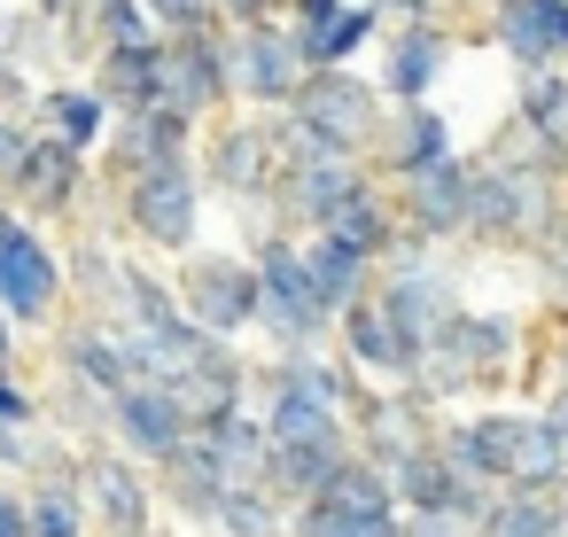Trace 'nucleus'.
<instances>
[{
	"mask_svg": "<svg viewBox=\"0 0 568 537\" xmlns=\"http://www.w3.org/2000/svg\"><path fill=\"white\" fill-rule=\"evenodd\" d=\"M87 17H94V32H102V48H133V40H164V32H156V17L141 9V0H87Z\"/></svg>",
	"mask_w": 568,
	"mask_h": 537,
	"instance_id": "c9c22d12",
	"label": "nucleus"
},
{
	"mask_svg": "<svg viewBox=\"0 0 568 537\" xmlns=\"http://www.w3.org/2000/svg\"><path fill=\"white\" fill-rule=\"evenodd\" d=\"M560 188L552 172H537L521 149L514 156H483L475 180H467V242H490V250H514V242H537L560 226Z\"/></svg>",
	"mask_w": 568,
	"mask_h": 537,
	"instance_id": "f03ea898",
	"label": "nucleus"
},
{
	"mask_svg": "<svg viewBox=\"0 0 568 537\" xmlns=\"http://www.w3.org/2000/svg\"><path fill=\"white\" fill-rule=\"evenodd\" d=\"M552 428H560V444H568V389H545V405H537Z\"/></svg>",
	"mask_w": 568,
	"mask_h": 537,
	"instance_id": "49530a36",
	"label": "nucleus"
},
{
	"mask_svg": "<svg viewBox=\"0 0 568 537\" xmlns=\"http://www.w3.org/2000/svg\"><path fill=\"white\" fill-rule=\"evenodd\" d=\"M304 265H312V288H320V304H327L335 320L382 288V265H374L366 250L335 242V234H304Z\"/></svg>",
	"mask_w": 568,
	"mask_h": 537,
	"instance_id": "b1692460",
	"label": "nucleus"
},
{
	"mask_svg": "<svg viewBox=\"0 0 568 537\" xmlns=\"http://www.w3.org/2000/svg\"><path fill=\"white\" fill-rule=\"evenodd\" d=\"M281 172H288V156H281L273 118L219 125V133H211V149H203V180H211L219 195H234V203H265V195L281 188Z\"/></svg>",
	"mask_w": 568,
	"mask_h": 537,
	"instance_id": "9d476101",
	"label": "nucleus"
},
{
	"mask_svg": "<svg viewBox=\"0 0 568 537\" xmlns=\"http://www.w3.org/2000/svg\"><path fill=\"white\" fill-rule=\"evenodd\" d=\"M529 413H537V405H475V413H452V421H436V452H444V459H452L467 483L506 490Z\"/></svg>",
	"mask_w": 568,
	"mask_h": 537,
	"instance_id": "6e6552de",
	"label": "nucleus"
},
{
	"mask_svg": "<svg viewBox=\"0 0 568 537\" xmlns=\"http://www.w3.org/2000/svg\"><path fill=\"white\" fill-rule=\"evenodd\" d=\"M514 133L568 149V63L521 71V87H514Z\"/></svg>",
	"mask_w": 568,
	"mask_h": 537,
	"instance_id": "a878e982",
	"label": "nucleus"
},
{
	"mask_svg": "<svg viewBox=\"0 0 568 537\" xmlns=\"http://www.w3.org/2000/svg\"><path fill=\"white\" fill-rule=\"evenodd\" d=\"M483 537H568L560 490H498V498H490Z\"/></svg>",
	"mask_w": 568,
	"mask_h": 537,
	"instance_id": "7c9ffc66",
	"label": "nucleus"
},
{
	"mask_svg": "<svg viewBox=\"0 0 568 537\" xmlns=\"http://www.w3.org/2000/svg\"><path fill=\"white\" fill-rule=\"evenodd\" d=\"M156 498H164V490L141 475V459H125V452H87V514H94L110 537H149Z\"/></svg>",
	"mask_w": 568,
	"mask_h": 537,
	"instance_id": "4468645a",
	"label": "nucleus"
},
{
	"mask_svg": "<svg viewBox=\"0 0 568 537\" xmlns=\"http://www.w3.org/2000/svg\"><path fill=\"white\" fill-rule=\"evenodd\" d=\"M490 9H498V0H490Z\"/></svg>",
	"mask_w": 568,
	"mask_h": 537,
	"instance_id": "864d4df0",
	"label": "nucleus"
},
{
	"mask_svg": "<svg viewBox=\"0 0 568 537\" xmlns=\"http://www.w3.org/2000/svg\"><path fill=\"white\" fill-rule=\"evenodd\" d=\"M125 226L164 250V257H187L195 234H203V164L180 156V164H149L125 180Z\"/></svg>",
	"mask_w": 568,
	"mask_h": 537,
	"instance_id": "39448f33",
	"label": "nucleus"
},
{
	"mask_svg": "<svg viewBox=\"0 0 568 537\" xmlns=\"http://www.w3.org/2000/svg\"><path fill=\"white\" fill-rule=\"evenodd\" d=\"M467 180H475L467 156H444V164L397 180V219H405V234H420V242H436V250H444V242H467Z\"/></svg>",
	"mask_w": 568,
	"mask_h": 537,
	"instance_id": "ddd939ff",
	"label": "nucleus"
},
{
	"mask_svg": "<svg viewBox=\"0 0 568 537\" xmlns=\"http://www.w3.org/2000/svg\"><path fill=\"white\" fill-rule=\"evenodd\" d=\"M156 490H164V506H172L180 521H203V529H211L219 506H226V490H242V483L219 467V452H211L203 436H187V444L156 467Z\"/></svg>",
	"mask_w": 568,
	"mask_h": 537,
	"instance_id": "aec40b11",
	"label": "nucleus"
},
{
	"mask_svg": "<svg viewBox=\"0 0 568 537\" xmlns=\"http://www.w3.org/2000/svg\"><path fill=\"white\" fill-rule=\"evenodd\" d=\"M490 40L514 55V71L568 63V0H498V9H490Z\"/></svg>",
	"mask_w": 568,
	"mask_h": 537,
	"instance_id": "a211bd4d",
	"label": "nucleus"
},
{
	"mask_svg": "<svg viewBox=\"0 0 568 537\" xmlns=\"http://www.w3.org/2000/svg\"><path fill=\"white\" fill-rule=\"evenodd\" d=\"M0 467H40V436L32 428H0Z\"/></svg>",
	"mask_w": 568,
	"mask_h": 537,
	"instance_id": "a18cd8bd",
	"label": "nucleus"
},
{
	"mask_svg": "<svg viewBox=\"0 0 568 537\" xmlns=\"http://www.w3.org/2000/svg\"><path fill=\"white\" fill-rule=\"evenodd\" d=\"M156 32H219V0H141Z\"/></svg>",
	"mask_w": 568,
	"mask_h": 537,
	"instance_id": "e433bc0d",
	"label": "nucleus"
},
{
	"mask_svg": "<svg viewBox=\"0 0 568 537\" xmlns=\"http://www.w3.org/2000/svg\"><path fill=\"white\" fill-rule=\"evenodd\" d=\"M490 498H498V490H467V498H452V506L405 514V537H483V521H490Z\"/></svg>",
	"mask_w": 568,
	"mask_h": 537,
	"instance_id": "f704fd0d",
	"label": "nucleus"
},
{
	"mask_svg": "<svg viewBox=\"0 0 568 537\" xmlns=\"http://www.w3.org/2000/svg\"><path fill=\"white\" fill-rule=\"evenodd\" d=\"M374 156H382V172H389V180H413V172H428V164H444V156H459V149H452L444 110H428V102H397V110L382 118Z\"/></svg>",
	"mask_w": 568,
	"mask_h": 537,
	"instance_id": "5701e85b",
	"label": "nucleus"
},
{
	"mask_svg": "<svg viewBox=\"0 0 568 537\" xmlns=\"http://www.w3.org/2000/svg\"><path fill=\"white\" fill-rule=\"evenodd\" d=\"M180 304L195 327H211L219 343H242L257 327V265L242 250H187L180 265Z\"/></svg>",
	"mask_w": 568,
	"mask_h": 537,
	"instance_id": "0eeeda50",
	"label": "nucleus"
},
{
	"mask_svg": "<svg viewBox=\"0 0 568 537\" xmlns=\"http://www.w3.org/2000/svg\"><path fill=\"white\" fill-rule=\"evenodd\" d=\"M63 273H71V288H79V304H94L102 320L118 312V288H125V257H118L110 242H79V250L63 257Z\"/></svg>",
	"mask_w": 568,
	"mask_h": 537,
	"instance_id": "473e14b6",
	"label": "nucleus"
},
{
	"mask_svg": "<svg viewBox=\"0 0 568 537\" xmlns=\"http://www.w3.org/2000/svg\"><path fill=\"white\" fill-rule=\"evenodd\" d=\"M436 405L420 397V389H374V405L351 421L358 428V452L374 459V467H397V459H413V452H428L436 444Z\"/></svg>",
	"mask_w": 568,
	"mask_h": 537,
	"instance_id": "2eb2a0df",
	"label": "nucleus"
},
{
	"mask_svg": "<svg viewBox=\"0 0 568 537\" xmlns=\"http://www.w3.org/2000/svg\"><path fill=\"white\" fill-rule=\"evenodd\" d=\"M211 452H219V467L234 475V483H265V459H273V436H265V421H257V405H242V413H226V421H203L195 428Z\"/></svg>",
	"mask_w": 568,
	"mask_h": 537,
	"instance_id": "bb28decb",
	"label": "nucleus"
},
{
	"mask_svg": "<svg viewBox=\"0 0 568 537\" xmlns=\"http://www.w3.org/2000/svg\"><path fill=\"white\" fill-rule=\"evenodd\" d=\"M382 24H436V0H366Z\"/></svg>",
	"mask_w": 568,
	"mask_h": 537,
	"instance_id": "37998d69",
	"label": "nucleus"
},
{
	"mask_svg": "<svg viewBox=\"0 0 568 537\" xmlns=\"http://www.w3.org/2000/svg\"><path fill=\"white\" fill-rule=\"evenodd\" d=\"M0 428H40V397L17 374H0Z\"/></svg>",
	"mask_w": 568,
	"mask_h": 537,
	"instance_id": "58836bf2",
	"label": "nucleus"
},
{
	"mask_svg": "<svg viewBox=\"0 0 568 537\" xmlns=\"http://www.w3.org/2000/svg\"><path fill=\"white\" fill-rule=\"evenodd\" d=\"M32 141H40V133H24V125H17L9 110H0V180H17V172H24V156H32Z\"/></svg>",
	"mask_w": 568,
	"mask_h": 537,
	"instance_id": "ea45409f",
	"label": "nucleus"
},
{
	"mask_svg": "<svg viewBox=\"0 0 568 537\" xmlns=\"http://www.w3.org/2000/svg\"><path fill=\"white\" fill-rule=\"evenodd\" d=\"M40 118H48V133L71 141V149L110 141V102H102L94 87H48V94H40Z\"/></svg>",
	"mask_w": 568,
	"mask_h": 537,
	"instance_id": "c756f323",
	"label": "nucleus"
},
{
	"mask_svg": "<svg viewBox=\"0 0 568 537\" xmlns=\"http://www.w3.org/2000/svg\"><path fill=\"white\" fill-rule=\"evenodd\" d=\"M195 149V118L180 110H141V118H118L110 125V180H133L149 164H180Z\"/></svg>",
	"mask_w": 568,
	"mask_h": 537,
	"instance_id": "4be33fe9",
	"label": "nucleus"
},
{
	"mask_svg": "<svg viewBox=\"0 0 568 537\" xmlns=\"http://www.w3.org/2000/svg\"><path fill=\"white\" fill-rule=\"evenodd\" d=\"M545 281H552V296H568V211H560V226L545 234Z\"/></svg>",
	"mask_w": 568,
	"mask_h": 537,
	"instance_id": "79ce46f5",
	"label": "nucleus"
},
{
	"mask_svg": "<svg viewBox=\"0 0 568 537\" xmlns=\"http://www.w3.org/2000/svg\"><path fill=\"white\" fill-rule=\"evenodd\" d=\"M358 188H366V164H351V156H296V164L281 172V188H273V211L320 234Z\"/></svg>",
	"mask_w": 568,
	"mask_h": 537,
	"instance_id": "dca6fc26",
	"label": "nucleus"
},
{
	"mask_svg": "<svg viewBox=\"0 0 568 537\" xmlns=\"http://www.w3.org/2000/svg\"><path fill=\"white\" fill-rule=\"evenodd\" d=\"M79 188H87V149H71L55 133H40L32 156H24V172L9 180V195H17L24 219H63L79 203Z\"/></svg>",
	"mask_w": 568,
	"mask_h": 537,
	"instance_id": "6ab92c4d",
	"label": "nucleus"
},
{
	"mask_svg": "<svg viewBox=\"0 0 568 537\" xmlns=\"http://www.w3.org/2000/svg\"><path fill=\"white\" fill-rule=\"evenodd\" d=\"M0 537H32V498L0 483Z\"/></svg>",
	"mask_w": 568,
	"mask_h": 537,
	"instance_id": "c03bdc74",
	"label": "nucleus"
},
{
	"mask_svg": "<svg viewBox=\"0 0 568 537\" xmlns=\"http://www.w3.org/2000/svg\"><path fill=\"white\" fill-rule=\"evenodd\" d=\"M0 374H17V320L0 312Z\"/></svg>",
	"mask_w": 568,
	"mask_h": 537,
	"instance_id": "de8ad7c7",
	"label": "nucleus"
},
{
	"mask_svg": "<svg viewBox=\"0 0 568 537\" xmlns=\"http://www.w3.org/2000/svg\"><path fill=\"white\" fill-rule=\"evenodd\" d=\"M110 436H118V452H125V459L164 467V459L195 436V413L180 405V389H172V382H133V389H118V397H110Z\"/></svg>",
	"mask_w": 568,
	"mask_h": 537,
	"instance_id": "9b49d317",
	"label": "nucleus"
},
{
	"mask_svg": "<svg viewBox=\"0 0 568 537\" xmlns=\"http://www.w3.org/2000/svg\"><path fill=\"white\" fill-rule=\"evenodd\" d=\"M560 514H568V483H560Z\"/></svg>",
	"mask_w": 568,
	"mask_h": 537,
	"instance_id": "603ef678",
	"label": "nucleus"
},
{
	"mask_svg": "<svg viewBox=\"0 0 568 537\" xmlns=\"http://www.w3.org/2000/svg\"><path fill=\"white\" fill-rule=\"evenodd\" d=\"M552 389H568V335H552Z\"/></svg>",
	"mask_w": 568,
	"mask_h": 537,
	"instance_id": "09e8293b",
	"label": "nucleus"
},
{
	"mask_svg": "<svg viewBox=\"0 0 568 537\" xmlns=\"http://www.w3.org/2000/svg\"><path fill=\"white\" fill-rule=\"evenodd\" d=\"M32 9H40V17H63V9H79V0H32Z\"/></svg>",
	"mask_w": 568,
	"mask_h": 537,
	"instance_id": "3c124183",
	"label": "nucleus"
},
{
	"mask_svg": "<svg viewBox=\"0 0 568 537\" xmlns=\"http://www.w3.org/2000/svg\"><path fill=\"white\" fill-rule=\"evenodd\" d=\"M226 71H234V94L242 102H257V110H288L296 102V87H304V55H296V40H288V24H242L234 40H226Z\"/></svg>",
	"mask_w": 568,
	"mask_h": 537,
	"instance_id": "f8f14e48",
	"label": "nucleus"
},
{
	"mask_svg": "<svg viewBox=\"0 0 568 537\" xmlns=\"http://www.w3.org/2000/svg\"><path fill=\"white\" fill-rule=\"evenodd\" d=\"M219 17L242 32V24H281L288 17V0H219Z\"/></svg>",
	"mask_w": 568,
	"mask_h": 537,
	"instance_id": "a19ab883",
	"label": "nucleus"
},
{
	"mask_svg": "<svg viewBox=\"0 0 568 537\" xmlns=\"http://www.w3.org/2000/svg\"><path fill=\"white\" fill-rule=\"evenodd\" d=\"M250 389H257V421H265L273 444H351V436H358L351 413H343L327 389H312L281 351H273L265 366H250Z\"/></svg>",
	"mask_w": 568,
	"mask_h": 537,
	"instance_id": "423d86ee",
	"label": "nucleus"
},
{
	"mask_svg": "<svg viewBox=\"0 0 568 537\" xmlns=\"http://www.w3.org/2000/svg\"><path fill=\"white\" fill-rule=\"evenodd\" d=\"M374 32H382V17L366 9V0H351V9H343L312 48H296V55H304V71H351V55L374 48Z\"/></svg>",
	"mask_w": 568,
	"mask_h": 537,
	"instance_id": "2f4dec72",
	"label": "nucleus"
},
{
	"mask_svg": "<svg viewBox=\"0 0 568 537\" xmlns=\"http://www.w3.org/2000/svg\"><path fill=\"white\" fill-rule=\"evenodd\" d=\"M211 529H219V537H281V529H288V506H281L265 483H242V490H226V506H219Z\"/></svg>",
	"mask_w": 568,
	"mask_h": 537,
	"instance_id": "72a5a7b5",
	"label": "nucleus"
},
{
	"mask_svg": "<svg viewBox=\"0 0 568 537\" xmlns=\"http://www.w3.org/2000/svg\"><path fill=\"white\" fill-rule=\"evenodd\" d=\"M444 63H452V32L444 24H397L389 32V48H382V94L389 102H428V87L444 79Z\"/></svg>",
	"mask_w": 568,
	"mask_h": 537,
	"instance_id": "412c9836",
	"label": "nucleus"
},
{
	"mask_svg": "<svg viewBox=\"0 0 568 537\" xmlns=\"http://www.w3.org/2000/svg\"><path fill=\"white\" fill-rule=\"evenodd\" d=\"M521 374V320L514 312H483V304H459L452 320H444V335L428 343V358H420V397L444 413V405H459V397H483V389H498V382H514Z\"/></svg>",
	"mask_w": 568,
	"mask_h": 537,
	"instance_id": "f257e3e1",
	"label": "nucleus"
},
{
	"mask_svg": "<svg viewBox=\"0 0 568 537\" xmlns=\"http://www.w3.org/2000/svg\"><path fill=\"white\" fill-rule=\"evenodd\" d=\"M0 94H24V71H17L9 55H0Z\"/></svg>",
	"mask_w": 568,
	"mask_h": 537,
	"instance_id": "8fccbe9b",
	"label": "nucleus"
},
{
	"mask_svg": "<svg viewBox=\"0 0 568 537\" xmlns=\"http://www.w3.org/2000/svg\"><path fill=\"white\" fill-rule=\"evenodd\" d=\"M234 102V71H226V40L219 32H164V71H156V110L180 118H211Z\"/></svg>",
	"mask_w": 568,
	"mask_h": 537,
	"instance_id": "1a4fd4ad",
	"label": "nucleus"
},
{
	"mask_svg": "<svg viewBox=\"0 0 568 537\" xmlns=\"http://www.w3.org/2000/svg\"><path fill=\"white\" fill-rule=\"evenodd\" d=\"M389 483H397V506H405V514H428V506H452V498H467V490H490V483H467L436 444L413 452V459H397Z\"/></svg>",
	"mask_w": 568,
	"mask_h": 537,
	"instance_id": "cd10ccee",
	"label": "nucleus"
},
{
	"mask_svg": "<svg viewBox=\"0 0 568 537\" xmlns=\"http://www.w3.org/2000/svg\"><path fill=\"white\" fill-rule=\"evenodd\" d=\"M156 71H164V40H133V48H102V71H94V94L118 110V118H141L156 110Z\"/></svg>",
	"mask_w": 568,
	"mask_h": 537,
	"instance_id": "393cba45",
	"label": "nucleus"
},
{
	"mask_svg": "<svg viewBox=\"0 0 568 537\" xmlns=\"http://www.w3.org/2000/svg\"><path fill=\"white\" fill-rule=\"evenodd\" d=\"M250 265H257V335L273 351H320L335 335V312L312 288L304 242H288V234L265 226V234H250Z\"/></svg>",
	"mask_w": 568,
	"mask_h": 537,
	"instance_id": "7ed1b4c3",
	"label": "nucleus"
},
{
	"mask_svg": "<svg viewBox=\"0 0 568 537\" xmlns=\"http://www.w3.org/2000/svg\"><path fill=\"white\" fill-rule=\"evenodd\" d=\"M172 389H180V405H187V413H195V428H203V421H226V413H242V397H250V366H242L234 351H219L211 366L180 374Z\"/></svg>",
	"mask_w": 568,
	"mask_h": 537,
	"instance_id": "c85d7f7f",
	"label": "nucleus"
},
{
	"mask_svg": "<svg viewBox=\"0 0 568 537\" xmlns=\"http://www.w3.org/2000/svg\"><path fill=\"white\" fill-rule=\"evenodd\" d=\"M335 358H343L351 374H366V382H389V389H413V382H420V366L405 358V343H397V327L382 320L374 296L335 320Z\"/></svg>",
	"mask_w": 568,
	"mask_h": 537,
	"instance_id": "f3484780",
	"label": "nucleus"
},
{
	"mask_svg": "<svg viewBox=\"0 0 568 537\" xmlns=\"http://www.w3.org/2000/svg\"><path fill=\"white\" fill-rule=\"evenodd\" d=\"M343 9H351V0H288V40H296V48H312Z\"/></svg>",
	"mask_w": 568,
	"mask_h": 537,
	"instance_id": "4c0bfd02",
	"label": "nucleus"
},
{
	"mask_svg": "<svg viewBox=\"0 0 568 537\" xmlns=\"http://www.w3.org/2000/svg\"><path fill=\"white\" fill-rule=\"evenodd\" d=\"M63 296H71V273H63L55 242L40 234V219L0 203V312L17 327H55Z\"/></svg>",
	"mask_w": 568,
	"mask_h": 537,
	"instance_id": "20e7f679",
	"label": "nucleus"
}]
</instances>
